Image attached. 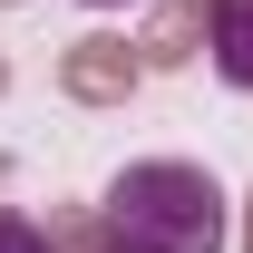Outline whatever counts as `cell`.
I'll return each instance as SVG.
<instances>
[{
    "label": "cell",
    "mask_w": 253,
    "mask_h": 253,
    "mask_svg": "<svg viewBox=\"0 0 253 253\" xmlns=\"http://www.w3.org/2000/svg\"><path fill=\"white\" fill-rule=\"evenodd\" d=\"M88 10H136V0H88Z\"/></svg>",
    "instance_id": "6"
},
{
    "label": "cell",
    "mask_w": 253,
    "mask_h": 253,
    "mask_svg": "<svg viewBox=\"0 0 253 253\" xmlns=\"http://www.w3.org/2000/svg\"><path fill=\"white\" fill-rule=\"evenodd\" d=\"M244 253H253V224H244Z\"/></svg>",
    "instance_id": "8"
},
{
    "label": "cell",
    "mask_w": 253,
    "mask_h": 253,
    "mask_svg": "<svg viewBox=\"0 0 253 253\" xmlns=\"http://www.w3.org/2000/svg\"><path fill=\"white\" fill-rule=\"evenodd\" d=\"M224 234H234L224 185L185 156H136L97 195V244L107 253H224Z\"/></svg>",
    "instance_id": "1"
},
{
    "label": "cell",
    "mask_w": 253,
    "mask_h": 253,
    "mask_svg": "<svg viewBox=\"0 0 253 253\" xmlns=\"http://www.w3.org/2000/svg\"><path fill=\"white\" fill-rule=\"evenodd\" d=\"M136 78H146V59H136V39H117V30H88V39L59 49V88L78 97V107H126Z\"/></svg>",
    "instance_id": "2"
},
{
    "label": "cell",
    "mask_w": 253,
    "mask_h": 253,
    "mask_svg": "<svg viewBox=\"0 0 253 253\" xmlns=\"http://www.w3.org/2000/svg\"><path fill=\"white\" fill-rule=\"evenodd\" d=\"M205 49H214V78L253 97V0H205Z\"/></svg>",
    "instance_id": "3"
},
{
    "label": "cell",
    "mask_w": 253,
    "mask_h": 253,
    "mask_svg": "<svg viewBox=\"0 0 253 253\" xmlns=\"http://www.w3.org/2000/svg\"><path fill=\"white\" fill-rule=\"evenodd\" d=\"M195 39H205V0H156V20H146V39H136V59H146V68H185Z\"/></svg>",
    "instance_id": "4"
},
{
    "label": "cell",
    "mask_w": 253,
    "mask_h": 253,
    "mask_svg": "<svg viewBox=\"0 0 253 253\" xmlns=\"http://www.w3.org/2000/svg\"><path fill=\"white\" fill-rule=\"evenodd\" d=\"M0 88H10V59H0Z\"/></svg>",
    "instance_id": "7"
},
{
    "label": "cell",
    "mask_w": 253,
    "mask_h": 253,
    "mask_svg": "<svg viewBox=\"0 0 253 253\" xmlns=\"http://www.w3.org/2000/svg\"><path fill=\"white\" fill-rule=\"evenodd\" d=\"M0 253H49V234H39L30 214H10V205H0Z\"/></svg>",
    "instance_id": "5"
}]
</instances>
